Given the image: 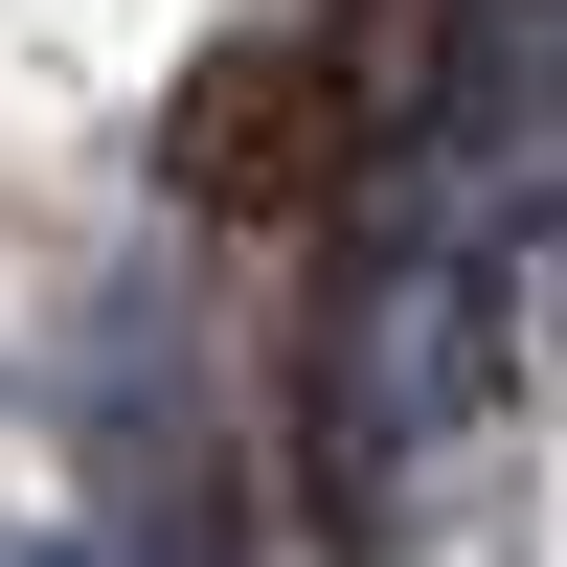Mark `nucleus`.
<instances>
[{
	"instance_id": "nucleus-1",
	"label": "nucleus",
	"mask_w": 567,
	"mask_h": 567,
	"mask_svg": "<svg viewBox=\"0 0 567 567\" xmlns=\"http://www.w3.org/2000/svg\"><path fill=\"white\" fill-rule=\"evenodd\" d=\"M499 386V250H454V227H363L341 272V341H318V409H341L363 477H409V454H454Z\"/></svg>"
},
{
	"instance_id": "nucleus-2",
	"label": "nucleus",
	"mask_w": 567,
	"mask_h": 567,
	"mask_svg": "<svg viewBox=\"0 0 567 567\" xmlns=\"http://www.w3.org/2000/svg\"><path fill=\"white\" fill-rule=\"evenodd\" d=\"M0 567H69V545H45V523H0Z\"/></svg>"
}]
</instances>
